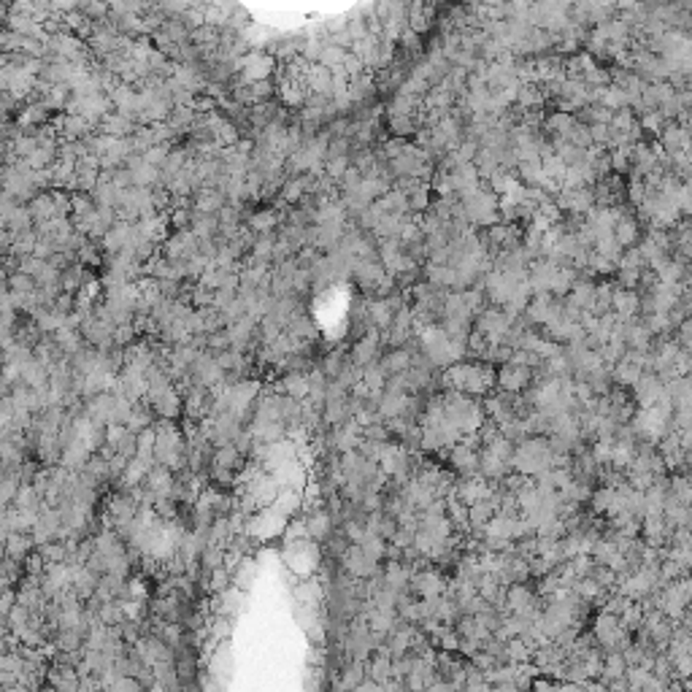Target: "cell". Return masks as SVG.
Instances as JSON below:
<instances>
[{
    "label": "cell",
    "instance_id": "obj_2",
    "mask_svg": "<svg viewBox=\"0 0 692 692\" xmlns=\"http://www.w3.org/2000/svg\"><path fill=\"white\" fill-rule=\"evenodd\" d=\"M460 209L465 214V222L471 228H493L500 222V211H498V195H493L487 184H481L479 189H474L471 195L460 198Z\"/></svg>",
    "mask_w": 692,
    "mask_h": 692
},
{
    "label": "cell",
    "instance_id": "obj_10",
    "mask_svg": "<svg viewBox=\"0 0 692 692\" xmlns=\"http://www.w3.org/2000/svg\"><path fill=\"white\" fill-rule=\"evenodd\" d=\"M136 127H139V124L133 122V119H127V117H122V114L111 111V114H106V117L100 119L98 133H103V136H108V139L122 141V139H130V136L136 133Z\"/></svg>",
    "mask_w": 692,
    "mask_h": 692
},
{
    "label": "cell",
    "instance_id": "obj_26",
    "mask_svg": "<svg viewBox=\"0 0 692 692\" xmlns=\"http://www.w3.org/2000/svg\"><path fill=\"white\" fill-rule=\"evenodd\" d=\"M30 544H33V541L28 539L25 533H8V536H6V544H3V552L8 554V560L19 563V560L28 554Z\"/></svg>",
    "mask_w": 692,
    "mask_h": 692
},
{
    "label": "cell",
    "instance_id": "obj_24",
    "mask_svg": "<svg viewBox=\"0 0 692 692\" xmlns=\"http://www.w3.org/2000/svg\"><path fill=\"white\" fill-rule=\"evenodd\" d=\"M452 462H455V468L462 471V474H474L479 468V452L465 444H457L452 449Z\"/></svg>",
    "mask_w": 692,
    "mask_h": 692
},
{
    "label": "cell",
    "instance_id": "obj_41",
    "mask_svg": "<svg viewBox=\"0 0 692 692\" xmlns=\"http://www.w3.org/2000/svg\"><path fill=\"white\" fill-rule=\"evenodd\" d=\"M225 349H230L228 333H225V330H216V333H211V336H209V341H206V352L214 357V354L225 352Z\"/></svg>",
    "mask_w": 692,
    "mask_h": 692
},
{
    "label": "cell",
    "instance_id": "obj_4",
    "mask_svg": "<svg viewBox=\"0 0 692 692\" xmlns=\"http://www.w3.org/2000/svg\"><path fill=\"white\" fill-rule=\"evenodd\" d=\"M379 346H382V333H379L376 327H368L365 336L352 346L349 363L357 365V368H368L370 363L376 360V354H379Z\"/></svg>",
    "mask_w": 692,
    "mask_h": 692
},
{
    "label": "cell",
    "instance_id": "obj_33",
    "mask_svg": "<svg viewBox=\"0 0 692 692\" xmlns=\"http://www.w3.org/2000/svg\"><path fill=\"white\" fill-rule=\"evenodd\" d=\"M349 157H330V160H324V168H322V173L330 179V182H336L339 184L341 182V176L349 170Z\"/></svg>",
    "mask_w": 692,
    "mask_h": 692
},
{
    "label": "cell",
    "instance_id": "obj_22",
    "mask_svg": "<svg viewBox=\"0 0 692 692\" xmlns=\"http://www.w3.org/2000/svg\"><path fill=\"white\" fill-rule=\"evenodd\" d=\"M428 284L435 290H449V287L457 290V274L449 265H428Z\"/></svg>",
    "mask_w": 692,
    "mask_h": 692
},
{
    "label": "cell",
    "instance_id": "obj_31",
    "mask_svg": "<svg viewBox=\"0 0 692 692\" xmlns=\"http://www.w3.org/2000/svg\"><path fill=\"white\" fill-rule=\"evenodd\" d=\"M68 100H71V90H68L65 84H52L41 103H44L49 111H60V108L68 106Z\"/></svg>",
    "mask_w": 692,
    "mask_h": 692
},
{
    "label": "cell",
    "instance_id": "obj_16",
    "mask_svg": "<svg viewBox=\"0 0 692 692\" xmlns=\"http://www.w3.org/2000/svg\"><path fill=\"white\" fill-rule=\"evenodd\" d=\"M49 114L52 111L44 103H28V106L22 108L19 119H16V127L22 133H33V130H38V127H44L49 122Z\"/></svg>",
    "mask_w": 692,
    "mask_h": 692
},
{
    "label": "cell",
    "instance_id": "obj_34",
    "mask_svg": "<svg viewBox=\"0 0 692 692\" xmlns=\"http://www.w3.org/2000/svg\"><path fill=\"white\" fill-rule=\"evenodd\" d=\"M6 287H8V293H16V295H33L35 293V278L25 276V274H11L8 281H6Z\"/></svg>",
    "mask_w": 692,
    "mask_h": 692
},
{
    "label": "cell",
    "instance_id": "obj_30",
    "mask_svg": "<svg viewBox=\"0 0 692 692\" xmlns=\"http://www.w3.org/2000/svg\"><path fill=\"white\" fill-rule=\"evenodd\" d=\"M635 122H638V127H641V133H649V136H657V133H662V127L668 124L665 119H662V114L657 111V108L638 114V117H635Z\"/></svg>",
    "mask_w": 692,
    "mask_h": 692
},
{
    "label": "cell",
    "instance_id": "obj_35",
    "mask_svg": "<svg viewBox=\"0 0 692 692\" xmlns=\"http://www.w3.org/2000/svg\"><path fill=\"white\" fill-rule=\"evenodd\" d=\"M344 363H346V354L341 352H330L327 357H324V363H322V373H324V379H336L341 373V368H344Z\"/></svg>",
    "mask_w": 692,
    "mask_h": 692
},
{
    "label": "cell",
    "instance_id": "obj_15",
    "mask_svg": "<svg viewBox=\"0 0 692 692\" xmlns=\"http://www.w3.org/2000/svg\"><path fill=\"white\" fill-rule=\"evenodd\" d=\"M660 149L668 157L679 152H687V127H681L676 122L665 124L660 133Z\"/></svg>",
    "mask_w": 692,
    "mask_h": 692
},
{
    "label": "cell",
    "instance_id": "obj_43",
    "mask_svg": "<svg viewBox=\"0 0 692 692\" xmlns=\"http://www.w3.org/2000/svg\"><path fill=\"white\" fill-rule=\"evenodd\" d=\"M349 149H352V141L349 139H330L324 160H330V157H349Z\"/></svg>",
    "mask_w": 692,
    "mask_h": 692
},
{
    "label": "cell",
    "instance_id": "obj_42",
    "mask_svg": "<svg viewBox=\"0 0 692 692\" xmlns=\"http://www.w3.org/2000/svg\"><path fill=\"white\" fill-rule=\"evenodd\" d=\"M133 339H136V327H133V324H119V327L114 330V336H111V344L124 349V346L133 344Z\"/></svg>",
    "mask_w": 692,
    "mask_h": 692
},
{
    "label": "cell",
    "instance_id": "obj_44",
    "mask_svg": "<svg viewBox=\"0 0 692 692\" xmlns=\"http://www.w3.org/2000/svg\"><path fill=\"white\" fill-rule=\"evenodd\" d=\"M631 149H614V152H609V163H611V170H628L631 165Z\"/></svg>",
    "mask_w": 692,
    "mask_h": 692
},
{
    "label": "cell",
    "instance_id": "obj_25",
    "mask_svg": "<svg viewBox=\"0 0 692 692\" xmlns=\"http://www.w3.org/2000/svg\"><path fill=\"white\" fill-rule=\"evenodd\" d=\"M81 284H84V265H81V262H74V265H68V268H65V271L60 274L62 293L76 295L78 290H81Z\"/></svg>",
    "mask_w": 692,
    "mask_h": 692
},
{
    "label": "cell",
    "instance_id": "obj_32",
    "mask_svg": "<svg viewBox=\"0 0 692 692\" xmlns=\"http://www.w3.org/2000/svg\"><path fill=\"white\" fill-rule=\"evenodd\" d=\"M95 214V203L87 192H74L71 195V219H84Z\"/></svg>",
    "mask_w": 692,
    "mask_h": 692
},
{
    "label": "cell",
    "instance_id": "obj_21",
    "mask_svg": "<svg viewBox=\"0 0 692 692\" xmlns=\"http://www.w3.org/2000/svg\"><path fill=\"white\" fill-rule=\"evenodd\" d=\"M274 247H276V233L271 235H257L254 244L249 249V260L262 262V265H271L274 262Z\"/></svg>",
    "mask_w": 692,
    "mask_h": 692
},
{
    "label": "cell",
    "instance_id": "obj_1",
    "mask_svg": "<svg viewBox=\"0 0 692 692\" xmlns=\"http://www.w3.org/2000/svg\"><path fill=\"white\" fill-rule=\"evenodd\" d=\"M441 385L449 389V392H471V395H484L495 387V370L484 363H476V365H465V363H457V365H449L441 373Z\"/></svg>",
    "mask_w": 692,
    "mask_h": 692
},
{
    "label": "cell",
    "instance_id": "obj_20",
    "mask_svg": "<svg viewBox=\"0 0 692 692\" xmlns=\"http://www.w3.org/2000/svg\"><path fill=\"white\" fill-rule=\"evenodd\" d=\"M152 406L163 419H170V416H176L179 411H182V395H179L176 387H170V389H165L160 398L152 400Z\"/></svg>",
    "mask_w": 692,
    "mask_h": 692
},
{
    "label": "cell",
    "instance_id": "obj_17",
    "mask_svg": "<svg viewBox=\"0 0 692 692\" xmlns=\"http://www.w3.org/2000/svg\"><path fill=\"white\" fill-rule=\"evenodd\" d=\"M635 395H638V400L644 403V406H655L657 400L662 398V392H665V387H662V382L655 376V373H641V379L635 382Z\"/></svg>",
    "mask_w": 692,
    "mask_h": 692
},
{
    "label": "cell",
    "instance_id": "obj_9",
    "mask_svg": "<svg viewBox=\"0 0 692 692\" xmlns=\"http://www.w3.org/2000/svg\"><path fill=\"white\" fill-rule=\"evenodd\" d=\"M303 84H306L308 95H322V98H330L333 95V74L319 65V62H314V65H308L306 76H303Z\"/></svg>",
    "mask_w": 692,
    "mask_h": 692
},
{
    "label": "cell",
    "instance_id": "obj_46",
    "mask_svg": "<svg viewBox=\"0 0 692 692\" xmlns=\"http://www.w3.org/2000/svg\"><path fill=\"white\" fill-rule=\"evenodd\" d=\"M3 235H6V230H3V225H0V241H3Z\"/></svg>",
    "mask_w": 692,
    "mask_h": 692
},
{
    "label": "cell",
    "instance_id": "obj_36",
    "mask_svg": "<svg viewBox=\"0 0 692 692\" xmlns=\"http://www.w3.org/2000/svg\"><path fill=\"white\" fill-rule=\"evenodd\" d=\"M346 57V49H339L333 47V44H324L322 54H319V65H324L327 71H333V68H339L341 62Z\"/></svg>",
    "mask_w": 692,
    "mask_h": 692
},
{
    "label": "cell",
    "instance_id": "obj_19",
    "mask_svg": "<svg viewBox=\"0 0 692 692\" xmlns=\"http://www.w3.org/2000/svg\"><path fill=\"white\" fill-rule=\"evenodd\" d=\"M365 314H368V324L370 327H376L379 333H385L387 327L392 324V311H389V306H387L385 300H379V298H373L370 300L368 306H365Z\"/></svg>",
    "mask_w": 692,
    "mask_h": 692
},
{
    "label": "cell",
    "instance_id": "obj_12",
    "mask_svg": "<svg viewBox=\"0 0 692 692\" xmlns=\"http://www.w3.org/2000/svg\"><path fill=\"white\" fill-rule=\"evenodd\" d=\"M352 276H357V281H360V287H363V290L373 293V290H376V284L387 276V271H385V265H382L379 260H357V262H354Z\"/></svg>",
    "mask_w": 692,
    "mask_h": 692
},
{
    "label": "cell",
    "instance_id": "obj_18",
    "mask_svg": "<svg viewBox=\"0 0 692 692\" xmlns=\"http://www.w3.org/2000/svg\"><path fill=\"white\" fill-rule=\"evenodd\" d=\"M28 211L33 216V225L35 222H49V219H54L57 211H54V200H52V192H38L35 198L28 203Z\"/></svg>",
    "mask_w": 692,
    "mask_h": 692
},
{
    "label": "cell",
    "instance_id": "obj_37",
    "mask_svg": "<svg viewBox=\"0 0 692 692\" xmlns=\"http://www.w3.org/2000/svg\"><path fill=\"white\" fill-rule=\"evenodd\" d=\"M168 154H170V146H165V143H157V146H152L149 152H143L141 157H143V163H146V165H152V168L160 170L163 165H165Z\"/></svg>",
    "mask_w": 692,
    "mask_h": 692
},
{
    "label": "cell",
    "instance_id": "obj_23",
    "mask_svg": "<svg viewBox=\"0 0 692 692\" xmlns=\"http://www.w3.org/2000/svg\"><path fill=\"white\" fill-rule=\"evenodd\" d=\"M308 373H287L281 382V392L293 400H306L308 398Z\"/></svg>",
    "mask_w": 692,
    "mask_h": 692
},
{
    "label": "cell",
    "instance_id": "obj_27",
    "mask_svg": "<svg viewBox=\"0 0 692 692\" xmlns=\"http://www.w3.org/2000/svg\"><path fill=\"white\" fill-rule=\"evenodd\" d=\"M641 373H644V370L638 368L635 363H631V360H625V357H622L614 368H611V376H614L616 385H631L633 387L638 379H641Z\"/></svg>",
    "mask_w": 692,
    "mask_h": 692
},
{
    "label": "cell",
    "instance_id": "obj_45",
    "mask_svg": "<svg viewBox=\"0 0 692 692\" xmlns=\"http://www.w3.org/2000/svg\"><path fill=\"white\" fill-rule=\"evenodd\" d=\"M360 182H363V176H360V170H354L352 165H349V170L341 176V182H339V187H341V192H354L357 187H360Z\"/></svg>",
    "mask_w": 692,
    "mask_h": 692
},
{
    "label": "cell",
    "instance_id": "obj_8",
    "mask_svg": "<svg viewBox=\"0 0 692 692\" xmlns=\"http://www.w3.org/2000/svg\"><path fill=\"white\" fill-rule=\"evenodd\" d=\"M638 306H641V295L631 293V290H614L611 298V314H614L619 322H631L638 317Z\"/></svg>",
    "mask_w": 692,
    "mask_h": 692
},
{
    "label": "cell",
    "instance_id": "obj_3",
    "mask_svg": "<svg viewBox=\"0 0 692 692\" xmlns=\"http://www.w3.org/2000/svg\"><path fill=\"white\" fill-rule=\"evenodd\" d=\"M276 71V60L271 57V52L265 49H249L247 54L238 62V78L244 84H254V81H268Z\"/></svg>",
    "mask_w": 692,
    "mask_h": 692
},
{
    "label": "cell",
    "instance_id": "obj_13",
    "mask_svg": "<svg viewBox=\"0 0 692 692\" xmlns=\"http://www.w3.org/2000/svg\"><path fill=\"white\" fill-rule=\"evenodd\" d=\"M225 203H228V200H225V195H222L219 189L206 187V189H198V192L192 195V211H195V214H203V216H216Z\"/></svg>",
    "mask_w": 692,
    "mask_h": 692
},
{
    "label": "cell",
    "instance_id": "obj_7",
    "mask_svg": "<svg viewBox=\"0 0 692 692\" xmlns=\"http://www.w3.org/2000/svg\"><path fill=\"white\" fill-rule=\"evenodd\" d=\"M495 382L500 385V389L511 395V392H520L524 387L533 382V370L530 368H522V365H514V363H506L500 373L495 376Z\"/></svg>",
    "mask_w": 692,
    "mask_h": 692
},
{
    "label": "cell",
    "instance_id": "obj_29",
    "mask_svg": "<svg viewBox=\"0 0 692 692\" xmlns=\"http://www.w3.org/2000/svg\"><path fill=\"white\" fill-rule=\"evenodd\" d=\"M6 233H25V230H33V216L28 211V206H16L14 211L8 214L6 219Z\"/></svg>",
    "mask_w": 692,
    "mask_h": 692
},
{
    "label": "cell",
    "instance_id": "obj_5",
    "mask_svg": "<svg viewBox=\"0 0 692 692\" xmlns=\"http://www.w3.org/2000/svg\"><path fill=\"white\" fill-rule=\"evenodd\" d=\"M611 233H614V241L622 249H631L638 244V238H641V225H638V219L633 216V211L628 209V206L619 209V216H616L614 230Z\"/></svg>",
    "mask_w": 692,
    "mask_h": 692
},
{
    "label": "cell",
    "instance_id": "obj_28",
    "mask_svg": "<svg viewBox=\"0 0 692 692\" xmlns=\"http://www.w3.org/2000/svg\"><path fill=\"white\" fill-rule=\"evenodd\" d=\"M189 230H192V235H195L198 241H203V238H216V233H219V219H216V216L195 214L192 216Z\"/></svg>",
    "mask_w": 692,
    "mask_h": 692
},
{
    "label": "cell",
    "instance_id": "obj_6",
    "mask_svg": "<svg viewBox=\"0 0 692 692\" xmlns=\"http://www.w3.org/2000/svg\"><path fill=\"white\" fill-rule=\"evenodd\" d=\"M228 333V341H230V349H238V352H247L252 349V344H257V322H252L249 317H241L238 322H233L225 327Z\"/></svg>",
    "mask_w": 692,
    "mask_h": 692
},
{
    "label": "cell",
    "instance_id": "obj_40",
    "mask_svg": "<svg viewBox=\"0 0 692 692\" xmlns=\"http://www.w3.org/2000/svg\"><path fill=\"white\" fill-rule=\"evenodd\" d=\"M308 533L314 536V539H324L327 536V530H330V517L324 514V511H317L311 520H308Z\"/></svg>",
    "mask_w": 692,
    "mask_h": 692
},
{
    "label": "cell",
    "instance_id": "obj_14",
    "mask_svg": "<svg viewBox=\"0 0 692 692\" xmlns=\"http://www.w3.org/2000/svg\"><path fill=\"white\" fill-rule=\"evenodd\" d=\"M411 363H414V352L409 346H403V349H389L382 357L379 368L385 370L387 376H400V373H406V370L411 368Z\"/></svg>",
    "mask_w": 692,
    "mask_h": 692
},
{
    "label": "cell",
    "instance_id": "obj_38",
    "mask_svg": "<svg viewBox=\"0 0 692 692\" xmlns=\"http://www.w3.org/2000/svg\"><path fill=\"white\" fill-rule=\"evenodd\" d=\"M44 271H47V260H38V257H33V254L19 257V274H25V276H30V278H38Z\"/></svg>",
    "mask_w": 692,
    "mask_h": 692
},
{
    "label": "cell",
    "instance_id": "obj_11",
    "mask_svg": "<svg viewBox=\"0 0 692 692\" xmlns=\"http://www.w3.org/2000/svg\"><path fill=\"white\" fill-rule=\"evenodd\" d=\"M281 222H284V216H278L276 209H262V211H252V214L244 219V225H247V228L254 233V235H271V233H276L278 228H281Z\"/></svg>",
    "mask_w": 692,
    "mask_h": 692
},
{
    "label": "cell",
    "instance_id": "obj_39",
    "mask_svg": "<svg viewBox=\"0 0 692 692\" xmlns=\"http://www.w3.org/2000/svg\"><path fill=\"white\" fill-rule=\"evenodd\" d=\"M508 606H511L514 611H527V609L533 606V595H530L524 587H514V590L508 592Z\"/></svg>",
    "mask_w": 692,
    "mask_h": 692
}]
</instances>
